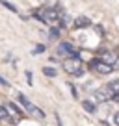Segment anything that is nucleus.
I'll use <instances>...</instances> for the list:
<instances>
[{
	"label": "nucleus",
	"mask_w": 119,
	"mask_h": 126,
	"mask_svg": "<svg viewBox=\"0 0 119 126\" xmlns=\"http://www.w3.org/2000/svg\"><path fill=\"white\" fill-rule=\"evenodd\" d=\"M0 121L9 122V124H15V119H11V115H9L8 108H2V106H0Z\"/></svg>",
	"instance_id": "7"
},
{
	"label": "nucleus",
	"mask_w": 119,
	"mask_h": 126,
	"mask_svg": "<svg viewBox=\"0 0 119 126\" xmlns=\"http://www.w3.org/2000/svg\"><path fill=\"white\" fill-rule=\"evenodd\" d=\"M8 111H9V115H15V117H20V110L15 106L13 102H8Z\"/></svg>",
	"instance_id": "10"
},
{
	"label": "nucleus",
	"mask_w": 119,
	"mask_h": 126,
	"mask_svg": "<svg viewBox=\"0 0 119 126\" xmlns=\"http://www.w3.org/2000/svg\"><path fill=\"white\" fill-rule=\"evenodd\" d=\"M43 74L48 76V78H54V76L58 74V71H56L54 67H43Z\"/></svg>",
	"instance_id": "11"
},
{
	"label": "nucleus",
	"mask_w": 119,
	"mask_h": 126,
	"mask_svg": "<svg viewBox=\"0 0 119 126\" xmlns=\"http://www.w3.org/2000/svg\"><path fill=\"white\" fill-rule=\"evenodd\" d=\"M108 87H110V89L114 91L115 94H117V93H119V80H114V82H110V83H108Z\"/></svg>",
	"instance_id": "13"
},
{
	"label": "nucleus",
	"mask_w": 119,
	"mask_h": 126,
	"mask_svg": "<svg viewBox=\"0 0 119 126\" xmlns=\"http://www.w3.org/2000/svg\"><path fill=\"white\" fill-rule=\"evenodd\" d=\"M17 98H19V102L22 104V106L26 108V110L30 111V113H32V115H39V117H45V113H43V111H41V110H39V108H37V106H34V104L30 102V100H28V98H26V96H24L22 93H19V94H17Z\"/></svg>",
	"instance_id": "5"
},
{
	"label": "nucleus",
	"mask_w": 119,
	"mask_h": 126,
	"mask_svg": "<svg viewBox=\"0 0 119 126\" xmlns=\"http://www.w3.org/2000/svg\"><path fill=\"white\" fill-rule=\"evenodd\" d=\"M58 56H71V58H75V56H78V54L75 52V47H73L71 43L63 41V43L58 45Z\"/></svg>",
	"instance_id": "6"
},
{
	"label": "nucleus",
	"mask_w": 119,
	"mask_h": 126,
	"mask_svg": "<svg viewBox=\"0 0 119 126\" xmlns=\"http://www.w3.org/2000/svg\"><path fill=\"white\" fill-rule=\"evenodd\" d=\"M114 124H115V126H119V113H115V117H114Z\"/></svg>",
	"instance_id": "19"
},
{
	"label": "nucleus",
	"mask_w": 119,
	"mask_h": 126,
	"mask_svg": "<svg viewBox=\"0 0 119 126\" xmlns=\"http://www.w3.org/2000/svg\"><path fill=\"white\" fill-rule=\"evenodd\" d=\"M56 122H58V126H63V122H61V117H60L58 113H56Z\"/></svg>",
	"instance_id": "18"
},
{
	"label": "nucleus",
	"mask_w": 119,
	"mask_h": 126,
	"mask_svg": "<svg viewBox=\"0 0 119 126\" xmlns=\"http://www.w3.org/2000/svg\"><path fill=\"white\" fill-rule=\"evenodd\" d=\"M0 85H4V87H9V82H8V80H4L2 76H0Z\"/></svg>",
	"instance_id": "17"
},
{
	"label": "nucleus",
	"mask_w": 119,
	"mask_h": 126,
	"mask_svg": "<svg viewBox=\"0 0 119 126\" xmlns=\"http://www.w3.org/2000/svg\"><path fill=\"white\" fill-rule=\"evenodd\" d=\"M114 91L110 89L108 85H104V87H99V89L95 91V100L97 102H108V100H114Z\"/></svg>",
	"instance_id": "4"
},
{
	"label": "nucleus",
	"mask_w": 119,
	"mask_h": 126,
	"mask_svg": "<svg viewBox=\"0 0 119 126\" xmlns=\"http://www.w3.org/2000/svg\"><path fill=\"white\" fill-rule=\"evenodd\" d=\"M63 71L67 72V74L80 76V74H82V59H80L78 56H75V58H67L63 61Z\"/></svg>",
	"instance_id": "2"
},
{
	"label": "nucleus",
	"mask_w": 119,
	"mask_h": 126,
	"mask_svg": "<svg viewBox=\"0 0 119 126\" xmlns=\"http://www.w3.org/2000/svg\"><path fill=\"white\" fill-rule=\"evenodd\" d=\"M82 108L87 111V113H95V111H97L95 104H93V102H89V100H82Z\"/></svg>",
	"instance_id": "9"
},
{
	"label": "nucleus",
	"mask_w": 119,
	"mask_h": 126,
	"mask_svg": "<svg viewBox=\"0 0 119 126\" xmlns=\"http://www.w3.org/2000/svg\"><path fill=\"white\" fill-rule=\"evenodd\" d=\"M43 52H45V47H43V45H37L36 50H34V54H43Z\"/></svg>",
	"instance_id": "15"
},
{
	"label": "nucleus",
	"mask_w": 119,
	"mask_h": 126,
	"mask_svg": "<svg viewBox=\"0 0 119 126\" xmlns=\"http://www.w3.org/2000/svg\"><path fill=\"white\" fill-rule=\"evenodd\" d=\"M34 17H36V19H39L41 22H45V24H56V22L60 20L58 9H52V8L41 9V11H34Z\"/></svg>",
	"instance_id": "1"
},
{
	"label": "nucleus",
	"mask_w": 119,
	"mask_h": 126,
	"mask_svg": "<svg viewBox=\"0 0 119 126\" xmlns=\"http://www.w3.org/2000/svg\"><path fill=\"white\" fill-rule=\"evenodd\" d=\"M0 4L4 6V8H8V9H9V11H13V13H17V8H15V6H13V4H11V2H8V0H0Z\"/></svg>",
	"instance_id": "12"
},
{
	"label": "nucleus",
	"mask_w": 119,
	"mask_h": 126,
	"mask_svg": "<svg viewBox=\"0 0 119 126\" xmlns=\"http://www.w3.org/2000/svg\"><path fill=\"white\" fill-rule=\"evenodd\" d=\"M26 78H28V83H30V85H32V83H34V76H32V72H30V71H26Z\"/></svg>",
	"instance_id": "16"
},
{
	"label": "nucleus",
	"mask_w": 119,
	"mask_h": 126,
	"mask_svg": "<svg viewBox=\"0 0 119 126\" xmlns=\"http://www.w3.org/2000/svg\"><path fill=\"white\" fill-rule=\"evenodd\" d=\"M89 69L99 72V74H110V72L114 71V65H108L102 59H91V61H89Z\"/></svg>",
	"instance_id": "3"
},
{
	"label": "nucleus",
	"mask_w": 119,
	"mask_h": 126,
	"mask_svg": "<svg viewBox=\"0 0 119 126\" xmlns=\"http://www.w3.org/2000/svg\"><path fill=\"white\" fill-rule=\"evenodd\" d=\"M73 26L75 28H87V26H91V20L87 19V17H78V19H75Z\"/></svg>",
	"instance_id": "8"
},
{
	"label": "nucleus",
	"mask_w": 119,
	"mask_h": 126,
	"mask_svg": "<svg viewBox=\"0 0 119 126\" xmlns=\"http://www.w3.org/2000/svg\"><path fill=\"white\" fill-rule=\"evenodd\" d=\"M48 37H50V39H58V37H60V28H50Z\"/></svg>",
	"instance_id": "14"
}]
</instances>
